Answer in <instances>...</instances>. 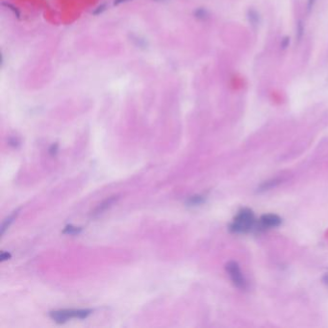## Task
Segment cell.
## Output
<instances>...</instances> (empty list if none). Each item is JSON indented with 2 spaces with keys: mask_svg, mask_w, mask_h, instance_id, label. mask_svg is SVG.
<instances>
[{
  "mask_svg": "<svg viewBox=\"0 0 328 328\" xmlns=\"http://www.w3.org/2000/svg\"><path fill=\"white\" fill-rule=\"evenodd\" d=\"M12 258V254L8 251H2L0 254V261L4 262V261H8Z\"/></svg>",
  "mask_w": 328,
  "mask_h": 328,
  "instance_id": "15",
  "label": "cell"
},
{
  "mask_svg": "<svg viewBox=\"0 0 328 328\" xmlns=\"http://www.w3.org/2000/svg\"><path fill=\"white\" fill-rule=\"evenodd\" d=\"M290 44H291V39H290V37H289V36H285V37L282 38V40H281V42H280V47H281L282 50H285V49H287V48L289 47Z\"/></svg>",
  "mask_w": 328,
  "mask_h": 328,
  "instance_id": "13",
  "label": "cell"
},
{
  "mask_svg": "<svg viewBox=\"0 0 328 328\" xmlns=\"http://www.w3.org/2000/svg\"><path fill=\"white\" fill-rule=\"evenodd\" d=\"M317 0H307L306 9L308 13H311Z\"/></svg>",
  "mask_w": 328,
  "mask_h": 328,
  "instance_id": "17",
  "label": "cell"
},
{
  "mask_svg": "<svg viewBox=\"0 0 328 328\" xmlns=\"http://www.w3.org/2000/svg\"><path fill=\"white\" fill-rule=\"evenodd\" d=\"M280 181H281V180H279V179H272V180H269V181H266V182H264L263 184L260 185L258 192L268 191V190H270L271 188H274L275 186H277V185L280 183Z\"/></svg>",
  "mask_w": 328,
  "mask_h": 328,
  "instance_id": "11",
  "label": "cell"
},
{
  "mask_svg": "<svg viewBox=\"0 0 328 328\" xmlns=\"http://www.w3.org/2000/svg\"><path fill=\"white\" fill-rule=\"evenodd\" d=\"M196 16L199 19H206L208 17V13L205 9H198L196 12Z\"/></svg>",
  "mask_w": 328,
  "mask_h": 328,
  "instance_id": "16",
  "label": "cell"
},
{
  "mask_svg": "<svg viewBox=\"0 0 328 328\" xmlns=\"http://www.w3.org/2000/svg\"><path fill=\"white\" fill-rule=\"evenodd\" d=\"M20 211H21V209H17L16 211L11 213L6 219H4V220L2 221V223L0 225V235L1 236H3L9 230L11 225L15 222V220L18 218V216L20 214Z\"/></svg>",
  "mask_w": 328,
  "mask_h": 328,
  "instance_id": "6",
  "label": "cell"
},
{
  "mask_svg": "<svg viewBox=\"0 0 328 328\" xmlns=\"http://www.w3.org/2000/svg\"><path fill=\"white\" fill-rule=\"evenodd\" d=\"M246 19L252 27H258V25L261 23V16L259 12H257L255 9L247 10Z\"/></svg>",
  "mask_w": 328,
  "mask_h": 328,
  "instance_id": "8",
  "label": "cell"
},
{
  "mask_svg": "<svg viewBox=\"0 0 328 328\" xmlns=\"http://www.w3.org/2000/svg\"><path fill=\"white\" fill-rule=\"evenodd\" d=\"M9 145L14 149H18L21 146V141L17 137H12L9 139Z\"/></svg>",
  "mask_w": 328,
  "mask_h": 328,
  "instance_id": "12",
  "label": "cell"
},
{
  "mask_svg": "<svg viewBox=\"0 0 328 328\" xmlns=\"http://www.w3.org/2000/svg\"><path fill=\"white\" fill-rule=\"evenodd\" d=\"M257 223L253 212L250 209L243 208L229 225V230L234 234H245L255 229Z\"/></svg>",
  "mask_w": 328,
  "mask_h": 328,
  "instance_id": "1",
  "label": "cell"
},
{
  "mask_svg": "<svg viewBox=\"0 0 328 328\" xmlns=\"http://www.w3.org/2000/svg\"><path fill=\"white\" fill-rule=\"evenodd\" d=\"M282 223V219L275 214H267L263 215L257 224V229L267 230L278 227Z\"/></svg>",
  "mask_w": 328,
  "mask_h": 328,
  "instance_id": "4",
  "label": "cell"
},
{
  "mask_svg": "<svg viewBox=\"0 0 328 328\" xmlns=\"http://www.w3.org/2000/svg\"><path fill=\"white\" fill-rule=\"evenodd\" d=\"M59 151V146L58 144H53L50 146V148L48 149V153L50 154L51 156H56Z\"/></svg>",
  "mask_w": 328,
  "mask_h": 328,
  "instance_id": "14",
  "label": "cell"
},
{
  "mask_svg": "<svg viewBox=\"0 0 328 328\" xmlns=\"http://www.w3.org/2000/svg\"><path fill=\"white\" fill-rule=\"evenodd\" d=\"M83 231V227L81 226H75L73 224H67L63 229L62 233L65 235H69V236H77L81 234Z\"/></svg>",
  "mask_w": 328,
  "mask_h": 328,
  "instance_id": "9",
  "label": "cell"
},
{
  "mask_svg": "<svg viewBox=\"0 0 328 328\" xmlns=\"http://www.w3.org/2000/svg\"><path fill=\"white\" fill-rule=\"evenodd\" d=\"M93 313V309H62L49 312L50 319L58 325L66 324L69 320H85Z\"/></svg>",
  "mask_w": 328,
  "mask_h": 328,
  "instance_id": "2",
  "label": "cell"
},
{
  "mask_svg": "<svg viewBox=\"0 0 328 328\" xmlns=\"http://www.w3.org/2000/svg\"><path fill=\"white\" fill-rule=\"evenodd\" d=\"M226 272L228 273V276L232 283L235 287H237L240 290H246L247 284L246 280L241 272V268L239 264L235 261H230L225 265Z\"/></svg>",
  "mask_w": 328,
  "mask_h": 328,
  "instance_id": "3",
  "label": "cell"
},
{
  "mask_svg": "<svg viewBox=\"0 0 328 328\" xmlns=\"http://www.w3.org/2000/svg\"><path fill=\"white\" fill-rule=\"evenodd\" d=\"M305 32V25L304 22L301 20H298L297 22V27H296V39L298 43H300Z\"/></svg>",
  "mask_w": 328,
  "mask_h": 328,
  "instance_id": "10",
  "label": "cell"
},
{
  "mask_svg": "<svg viewBox=\"0 0 328 328\" xmlns=\"http://www.w3.org/2000/svg\"><path fill=\"white\" fill-rule=\"evenodd\" d=\"M324 282L328 286V273L324 276Z\"/></svg>",
  "mask_w": 328,
  "mask_h": 328,
  "instance_id": "18",
  "label": "cell"
},
{
  "mask_svg": "<svg viewBox=\"0 0 328 328\" xmlns=\"http://www.w3.org/2000/svg\"><path fill=\"white\" fill-rule=\"evenodd\" d=\"M119 199V196H113V197H107L106 199H104L101 203H99L96 208L93 210V212L91 213V217L92 218H97L100 215H102L105 211H107L110 209L118 200Z\"/></svg>",
  "mask_w": 328,
  "mask_h": 328,
  "instance_id": "5",
  "label": "cell"
},
{
  "mask_svg": "<svg viewBox=\"0 0 328 328\" xmlns=\"http://www.w3.org/2000/svg\"><path fill=\"white\" fill-rule=\"evenodd\" d=\"M207 200V197L204 195H194L191 197H188L185 200V206L189 208H195L203 205Z\"/></svg>",
  "mask_w": 328,
  "mask_h": 328,
  "instance_id": "7",
  "label": "cell"
}]
</instances>
